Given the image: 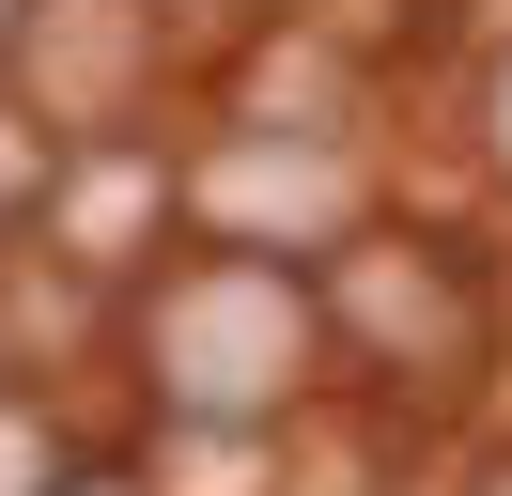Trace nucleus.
<instances>
[{"mask_svg":"<svg viewBox=\"0 0 512 496\" xmlns=\"http://www.w3.org/2000/svg\"><path fill=\"white\" fill-rule=\"evenodd\" d=\"M295 357H311V295H295L280 264H187V279L156 295V388L202 403V419L280 403Z\"/></svg>","mask_w":512,"mask_h":496,"instance_id":"nucleus-1","label":"nucleus"},{"mask_svg":"<svg viewBox=\"0 0 512 496\" xmlns=\"http://www.w3.org/2000/svg\"><path fill=\"white\" fill-rule=\"evenodd\" d=\"M125 62H140V0H47V16H32V78H47V109L125 93Z\"/></svg>","mask_w":512,"mask_h":496,"instance_id":"nucleus-2","label":"nucleus"},{"mask_svg":"<svg viewBox=\"0 0 512 496\" xmlns=\"http://www.w3.org/2000/svg\"><path fill=\"white\" fill-rule=\"evenodd\" d=\"M202 202L218 217H249V233H326V217H342V155H218V171H202Z\"/></svg>","mask_w":512,"mask_h":496,"instance_id":"nucleus-3","label":"nucleus"},{"mask_svg":"<svg viewBox=\"0 0 512 496\" xmlns=\"http://www.w3.org/2000/svg\"><path fill=\"white\" fill-rule=\"evenodd\" d=\"M342 310L373 341H404V357H466V295H450L435 264H404V248H373V264L342 279Z\"/></svg>","mask_w":512,"mask_h":496,"instance_id":"nucleus-4","label":"nucleus"},{"mask_svg":"<svg viewBox=\"0 0 512 496\" xmlns=\"http://www.w3.org/2000/svg\"><path fill=\"white\" fill-rule=\"evenodd\" d=\"M0 496H47V419H16V403H0Z\"/></svg>","mask_w":512,"mask_h":496,"instance_id":"nucleus-5","label":"nucleus"},{"mask_svg":"<svg viewBox=\"0 0 512 496\" xmlns=\"http://www.w3.org/2000/svg\"><path fill=\"white\" fill-rule=\"evenodd\" d=\"M16 186H32V124H0V202H16Z\"/></svg>","mask_w":512,"mask_h":496,"instance_id":"nucleus-6","label":"nucleus"},{"mask_svg":"<svg viewBox=\"0 0 512 496\" xmlns=\"http://www.w3.org/2000/svg\"><path fill=\"white\" fill-rule=\"evenodd\" d=\"M497 155H512V78H497Z\"/></svg>","mask_w":512,"mask_h":496,"instance_id":"nucleus-7","label":"nucleus"},{"mask_svg":"<svg viewBox=\"0 0 512 496\" xmlns=\"http://www.w3.org/2000/svg\"><path fill=\"white\" fill-rule=\"evenodd\" d=\"M481 496H512V465H497V481H481Z\"/></svg>","mask_w":512,"mask_h":496,"instance_id":"nucleus-8","label":"nucleus"},{"mask_svg":"<svg viewBox=\"0 0 512 496\" xmlns=\"http://www.w3.org/2000/svg\"><path fill=\"white\" fill-rule=\"evenodd\" d=\"M78 496H109V481H78Z\"/></svg>","mask_w":512,"mask_h":496,"instance_id":"nucleus-9","label":"nucleus"}]
</instances>
